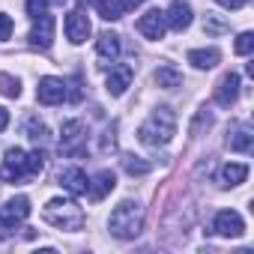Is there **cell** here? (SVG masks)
Listing matches in <instances>:
<instances>
[{
	"label": "cell",
	"mask_w": 254,
	"mask_h": 254,
	"mask_svg": "<svg viewBox=\"0 0 254 254\" xmlns=\"http://www.w3.org/2000/svg\"><path fill=\"white\" fill-rule=\"evenodd\" d=\"M27 153L21 147H9L6 156H3V168H0V177H3L6 183H21L27 177Z\"/></svg>",
	"instance_id": "5b68a950"
},
{
	"label": "cell",
	"mask_w": 254,
	"mask_h": 254,
	"mask_svg": "<svg viewBox=\"0 0 254 254\" xmlns=\"http://www.w3.org/2000/svg\"><path fill=\"white\" fill-rule=\"evenodd\" d=\"M81 144H84V123H81V120H69V123H63L60 147H63L66 153H78Z\"/></svg>",
	"instance_id": "5bb4252c"
},
{
	"label": "cell",
	"mask_w": 254,
	"mask_h": 254,
	"mask_svg": "<svg viewBox=\"0 0 254 254\" xmlns=\"http://www.w3.org/2000/svg\"><path fill=\"white\" fill-rule=\"evenodd\" d=\"M245 180H248V165L230 162V165L221 168V186H224V189H236V186H242Z\"/></svg>",
	"instance_id": "ac0fdd59"
},
{
	"label": "cell",
	"mask_w": 254,
	"mask_h": 254,
	"mask_svg": "<svg viewBox=\"0 0 254 254\" xmlns=\"http://www.w3.org/2000/svg\"><path fill=\"white\" fill-rule=\"evenodd\" d=\"M42 218L57 227V230H66V233H75L84 227V209L78 206V200L72 197H51L42 209Z\"/></svg>",
	"instance_id": "3957f363"
},
{
	"label": "cell",
	"mask_w": 254,
	"mask_h": 254,
	"mask_svg": "<svg viewBox=\"0 0 254 254\" xmlns=\"http://www.w3.org/2000/svg\"><path fill=\"white\" fill-rule=\"evenodd\" d=\"M165 24L171 30H180L183 33L191 24V6L186 3V0H174V3L168 6V12H165Z\"/></svg>",
	"instance_id": "7c38bea8"
},
{
	"label": "cell",
	"mask_w": 254,
	"mask_h": 254,
	"mask_svg": "<svg viewBox=\"0 0 254 254\" xmlns=\"http://www.w3.org/2000/svg\"><path fill=\"white\" fill-rule=\"evenodd\" d=\"M48 3H63V0H48Z\"/></svg>",
	"instance_id": "e575fe53"
},
{
	"label": "cell",
	"mask_w": 254,
	"mask_h": 254,
	"mask_svg": "<svg viewBox=\"0 0 254 254\" xmlns=\"http://www.w3.org/2000/svg\"><path fill=\"white\" fill-rule=\"evenodd\" d=\"M60 186H63L72 197H78V194H87L90 180H87V174H84L81 168H63V171H60Z\"/></svg>",
	"instance_id": "4fadbf2b"
},
{
	"label": "cell",
	"mask_w": 254,
	"mask_h": 254,
	"mask_svg": "<svg viewBox=\"0 0 254 254\" xmlns=\"http://www.w3.org/2000/svg\"><path fill=\"white\" fill-rule=\"evenodd\" d=\"M27 215H30V200L24 194L6 200L3 206H0V236H9Z\"/></svg>",
	"instance_id": "277c9868"
},
{
	"label": "cell",
	"mask_w": 254,
	"mask_h": 254,
	"mask_svg": "<svg viewBox=\"0 0 254 254\" xmlns=\"http://www.w3.org/2000/svg\"><path fill=\"white\" fill-rule=\"evenodd\" d=\"M165 27H168L165 24V12H159V9H150V12H144L138 18V33L147 36V39H162Z\"/></svg>",
	"instance_id": "30bf717a"
},
{
	"label": "cell",
	"mask_w": 254,
	"mask_h": 254,
	"mask_svg": "<svg viewBox=\"0 0 254 254\" xmlns=\"http://www.w3.org/2000/svg\"><path fill=\"white\" fill-rule=\"evenodd\" d=\"M251 144H254V135H251L248 126H233L230 135H227V147H230L233 153H248Z\"/></svg>",
	"instance_id": "d6986e66"
},
{
	"label": "cell",
	"mask_w": 254,
	"mask_h": 254,
	"mask_svg": "<svg viewBox=\"0 0 254 254\" xmlns=\"http://www.w3.org/2000/svg\"><path fill=\"white\" fill-rule=\"evenodd\" d=\"M129 84H132V66H129V63H120V66H114V69L108 72L105 90H108L111 96H123L126 90H129Z\"/></svg>",
	"instance_id": "8fae6325"
},
{
	"label": "cell",
	"mask_w": 254,
	"mask_h": 254,
	"mask_svg": "<svg viewBox=\"0 0 254 254\" xmlns=\"http://www.w3.org/2000/svg\"><path fill=\"white\" fill-rule=\"evenodd\" d=\"M215 3H218V6H224V9H242L248 0H215Z\"/></svg>",
	"instance_id": "4dcf8cb0"
},
{
	"label": "cell",
	"mask_w": 254,
	"mask_h": 254,
	"mask_svg": "<svg viewBox=\"0 0 254 254\" xmlns=\"http://www.w3.org/2000/svg\"><path fill=\"white\" fill-rule=\"evenodd\" d=\"M221 60V51L218 48H191L189 51V63L194 69H215Z\"/></svg>",
	"instance_id": "e0dca14e"
},
{
	"label": "cell",
	"mask_w": 254,
	"mask_h": 254,
	"mask_svg": "<svg viewBox=\"0 0 254 254\" xmlns=\"http://www.w3.org/2000/svg\"><path fill=\"white\" fill-rule=\"evenodd\" d=\"M96 54L102 60H117L120 57V36L117 33H102L96 39Z\"/></svg>",
	"instance_id": "44dd1931"
},
{
	"label": "cell",
	"mask_w": 254,
	"mask_h": 254,
	"mask_svg": "<svg viewBox=\"0 0 254 254\" xmlns=\"http://www.w3.org/2000/svg\"><path fill=\"white\" fill-rule=\"evenodd\" d=\"M96 9H99V15L105 21H117V18L126 15V3H123V0H96Z\"/></svg>",
	"instance_id": "7402d4cb"
},
{
	"label": "cell",
	"mask_w": 254,
	"mask_h": 254,
	"mask_svg": "<svg viewBox=\"0 0 254 254\" xmlns=\"http://www.w3.org/2000/svg\"><path fill=\"white\" fill-rule=\"evenodd\" d=\"M123 3H126V9H129V6H141L144 0H123Z\"/></svg>",
	"instance_id": "d6a6232c"
},
{
	"label": "cell",
	"mask_w": 254,
	"mask_h": 254,
	"mask_svg": "<svg viewBox=\"0 0 254 254\" xmlns=\"http://www.w3.org/2000/svg\"><path fill=\"white\" fill-rule=\"evenodd\" d=\"M123 168H126V174H132V177H147L150 174V162H144L138 156H123Z\"/></svg>",
	"instance_id": "cb8c5ba5"
},
{
	"label": "cell",
	"mask_w": 254,
	"mask_h": 254,
	"mask_svg": "<svg viewBox=\"0 0 254 254\" xmlns=\"http://www.w3.org/2000/svg\"><path fill=\"white\" fill-rule=\"evenodd\" d=\"M212 230H215L218 236L236 239V236L245 233V221H242V215H239L236 209H221V212L215 215V221H212Z\"/></svg>",
	"instance_id": "52a82bcc"
},
{
	"label": "cell",
	"mask_w": 254,
	"mask_h": 254,
	"mask_svg": "<svg viewBox=\"0 0 254 254\" xmlns=\"http://www.w3.org/2000/svg\"><path fill=\"white\" fill-rule=\"evenodd\" d=\"M30 45L39 51H48L54 45V18L45 12L39 18H33V30H30Z\"/></svg>",
	"instance_id": "ba28073f"
},
{
	"label": "cell",
	"mask_w": 254,
	"mask_h": 254,
	"mask_svg": "<svg viewBox=\"0 0 254 254\" xmlns=\"http://www.w3.org/2000/svg\"><path fill=\"white\" fill-rule=\"evenodd\" d=\"M63 27H66V39H69L72 45H81V42H87V39H90V33H93V27H90V18L84 15V9H72V12L66 15Z\"/></svg>",
	"instance_id": "8992f818"
},
{
	"label": "cell",
	"mask_w": 254,
	"mask_h": 254,
	"mask_svg": "<svg viewBox=\"0 0 254 254\" xmlns=\"http://www.w3.org/2000/svg\"><path fill=\"white\" fill-rule=\"evenodd\" d=\"M233 51H236L239 57L251 54V51H254V33H248V30H245V33H239V36H236V45H233Z\"/></svg>",
	"instance_id": "d4e9b609"
},
{
	"label": "cell",
	"mask_w": 254,
	"mask_h": 254,
	"mask_svg": "<svg viewBox=\"0 0 254 254\" xmlns=\"http://www.w3.org/2000/svg\"><path fill=\"white\" fill-rule=\"evenodd\" d=\"M24 168H27V177H36V174H42V168H45V153H39V150H36V153H30Z\"/></svg>",
	"instance_id": "484cf974"
},
{
	"label": "cell",
	"mask_w": 254,
	"mask_h": 254,
	"mask_svg": "<svg viewBox=\"0 0 254 254\" xmlns=\"http://www.w3.org/2000/svg\"><path fill=\"white\" fill-rule=\"evenodd\" d=\"M174 135H177V114L168 105L156 108L138 129V141L147 147H165V144H171Z\"/></svg>",
	"instance_id": "6da1fadb"
},
{
	"label": "cell",
	"mask_w": 254,
	"mask_h": 254,
	"mask_svg": "<svg viewBox=\"0 0 254 254\" xmlns=\"http://www.w3.org/2000/svg\"><path fill=\"white\" fill-rule=\"evenodd\" d=\"M0 93H3L6 99H18L21 96V81L9 72H0Z\"/></svg>",
	"instance_id": "603a6c76"
},
{
	"label": "cell",
	"mask_w": 254,
	"mask_h": 254,
	"mask_svg": "<svg viewBox=\"0 0 254 254\" xmlns=\"http://www.w3.org/2000/svg\"><path fill=\"white\" fill-rule=\"evenodd\" d=\"M45 135H48V129L42 123H30V138L33 141H45Z\"/></svg>",
	"instance_id": "f546056e"
},
{
	"label": "cell",
	"mask_w": 254,
	"mask_h": 254,
	"mask_svg": "<svg viewBox=\"0 0 254 254\" xmlns=\"http://www.w3.org/2000/svg\"><path fill=\"white\" fill-rule=\"evenodd\" d=\"M108 230L117 239H135V236H141V230H144V206L138 200L117 203L114 212H111V218H108Z\"/></svg>",
	"instance_id": "7a4b0ae2"
},
{
	"label": "cell",
	"mask_w": 254,
	"mask_h": 254,
	"mask_svg": "<svg viewBox=\"0 0 254 254\" xmlns=\"http://www.w3.org/2000/svg\"><path fill=\"white\" fill-rule=\"evenodd\" d=\"M12 36V18L6 12H0V42H6Z\"/></svg>",
	"instance_id": "f1b7e54d"
},
{
	"label": "cell",
	"mask_w": 254,
	"mask_h": 254,
	"mask_svg": "<svg viewBox=\"0 0 254 254\" xmlns=\"http://www.w3.org/2000/svg\"><path fill=\"white\" fill-rule=\"evenodd\" d=\"M36 96H39L42 105H60L66 99V81L63 78H54V75H45V78H39Z\"/></svg>",
	"instance_id": "9c48e42d"
},
{
	"label": "cell",
	"mask_w": 254,
	"mask_h": 254,
	"mask_svg": "<svg viewBox=\"0 0 254 254\" xmlns=\"http://www.w3.org/2000/svg\"><path fill=\"white\" fill-rule=\"evenodd\" d=\"M203 126H206V129L212 126V114H209L206 108H200V111H197V120L191 123V135H200V129H203Z\"/></svg>",
	"instance_id": "4316f807"
},
{
	"label": "cell",
	"mask_w": 254,
	"mask_h": 254,
	"mask_svg": "<svg viewBox=\"0 0 254 254\" xmlns=\"http://www.w3.org/2000/svg\"><path fill=\"white\" fill-rule=\"evenodd\" d=\"M153 78H156V84H159L162 90H177V87L183 84V72H180L174 63H165V66H159Z\"/></svg>",
	"instance_id": "ffe728a7"
},
{
	"label": "cell",
	"mask_w": 254,
	"mask_h": 254,
	"mask_svg": "<svg viewBox=\"0 0 254 254\" xmlns=\"http://www.w3.org/2000/svg\"><path fill=\"white\" fill-rule=\"evenodd\" d=\"M6 126H9V111H6V108H0V132H3Z\"/></svg>",
	"instance_id": "1f68e13d"
},
{
	"label": "cell",
	"mask_w": 254,
	"mask_h": 254,
	"mask_svg": "<svg viewBox=\"0 0 254 254\" xmlns=\"http://www.w3.org/2000/svg\"><path fill=\"white\" fill-rule=\"evenodd\" d=\"M114 186H117V177H114V171H99V174L90 180L87 191H90V197H93V200H102V197H108V194L114 191Z\"/></svg>",
	"instance_id": "2e32d148"
},
{
	"label": "cell",
	"mask_w": 254,
	"mask_h": 254,
	"mask_svg": "<svg viewBox=\"0 0 254 254\" xmlns=\"http://www.w3.org/2000/svg\"><path fill=\"white\" fill-rule=\"evenodd\" d=\"M78 3H81V6H90V3H93V0H78Z\"/></svg>",
	"instance_id": "836d02e7"
},
{
	"label": "cell",
	"mask_w": 254,
	"mask_h": 254,
	"mask_svg": "<svg viewBox=\"0 0 254 254\" xmlns=\"http://www.w3.org/2000/svg\"><path fill=\"white\" fill-rule=\"evenodd\" d=\"M45 9H48V0H27V15L30 18L45 15Z\"/></svg>",
	"instance_id": "83f0119b"
},
{
	"label": "cell",
	"mask_w": 254,
	"mask_h": 254,
	"mask_svg": "<svg viewBox=\"0 0 254 254\" xmlns=\"http://www.w3.org/2000/svg\"><path fill=\"white\" fill-rule=\"evenodd\" d=\"M236 96H239V75L230 72V75H224V78L218 81V87H215V105L230 108V105L236 102Z\"/></svg>",
	"instance_id": "9a60e30c"
}]
</instances>
